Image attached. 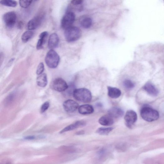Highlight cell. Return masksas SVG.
<instances>
[{
  "label": "cell",
  "mask_w": 164,
  "mask_h": 164,
  "mask_svg": "<svg viewBox=\"0 0 164 164\" xmlns=\"http://www.w3.org/2000/svg\"><path fill=\"white\" fill-rule=\"evenodd\" d=\"M99 122L101 125L104 126H110L114 123L113 118L109 114L101 117Z\"/></svg>",
  "instance_id": "9a60e30c"
},
{
  "label": "cell",
  "mask_w": 164,
  "mask_h": 164,
  "mask_svg": "<svg viewBox=\"0 0 164 164\" xmlns=\"http://www.w3.org/2000/svg\"><path fill=\"white\" fill-rule=\"evenodd\" d=\"M74 98L77 100L84 103L90 102L92 99L90 91L85 88L75 89L73 94Z\"/></svg>",
  "instance_id": "7a4b0ae2"
},
{
  "label": "cell",
  "mask_w": 164,
  "mask_h": 164,
  "mask_svg": "<svg viewBox=\"0 0 164 164\" xmlns=\"http://www.w3.org/2000/svg\"><path fill=\"white\" fill-rule=\"evenodd\" d=\"M59 43V38L57 34L55 33L51 34L48 42V48L51 50H53L57 47Z\"/></svg>",
  "instance_id": "8fae6325"
},
{
  "label": "cell",
  "mask_w": 164,
  "mask_h": 164,
  "mask_svg": "<svg viewBox=\"0 0 164 164\" xmlns=\"http://www.w3.org/2000/svg\"><path fill=\"white\" fill-rule=\"evenodd\" d=\"M109 96L112 99H117L121 94V91L118 89L110 86L108 87Z\"/></svg>",
  "instance_id": "2e32d148"
},
{
  "label": "cell",
  "mask_w": 164,
  "mask_h": 164,
  "mask_svg": "<svg viewBox=\"0 0 164 164\" xmlns=\"http://www.w3.org/2000/svg\"><path fill=\"white\" fill-rule=\"evenodd\" d=\"M0 3L4 6L15 7L17 6V2L11 0H2Z\"/></svg>",
  "instance_id": "603a6c76"
},
{
  "label": "cell",
  "mask_w": 164,
  "mask_h": 164,
  "mask_svg": "<svg viewBox=\"0 0 164 164\" xmlns=\"http://www.w3.org/2000/svg\"><path fill=\"white\" fill-rule=\"evenodd\" d=\"M80 30L75 27H72L65 30L64 36L66 41L69 42H73L78 40L81 37Z\"/></svg>",
  "instance_id": "277c9868"
},
{
  "label": "cell",
  "mask_w": 164,
  "mask_h": 164,
  "mask_svg": "<svg viewBox=\"0 0 164 164\" xmlns=\"http://www.w3.org/2000/svg\"><path fill=\"white\" fill-rule=\"evenodd\" d=\"M78 111L80 114L86 115L92 113L94 111V109L91 105L84 104L79 108Z\"/></svg>",
  "instance_id": "e0dca14e"
},
{
  "label": "cell",
  "mask_w": 164,
  "mask_h": 164,
  "mask_svg": "<svg viewBox=\"0 0 164 164\" xmlns=\"http://www.w3.org/2000/svg\"><path fill=\"white\" fill-rule=\"evenodd\" d=\"M80 24L83 28L85 29H88L91 26L92 24V20L89 17H84L80 20Z\"/></svg>",
  "instance_id": "ffe728a7"
},
{
  "label": "cell",
  "mask_w": 164,
  "mask_h": 164,
  "mask_svg": "<svg viewBox=\"0 0 164 164\" xmlns=\"http://www.w3.org/2000/svg\"><path fill=\"white\" fill-rule=\"evenodd\" d=\"M108 114L113 118H119L123 116L124 111L121 108L114 107L109 109L108 111Z\"/></svg>",
  "instance_id": "4fadbf2b"
},
{
  "label": "cell",
  "mask_w": 164,
  "mask_h": 164,
  "mask_svg": "<svg viewBox=\"0 0 164 164\" xmlns=\"http://www.w3.org/2000/svg\"><path fill=\"white\" fill-rule=\"evenodd\" d=\"M75 89L74 85H71L69 86V87L68 86V87L66 90H67V93L69 94L73 95V93Z\"/></svg>",
  "instance_id": "83f0119b"
},
{
  "label": "cell",
  "mask_w": 164,
  "mask_h": 164,
  "mask_svg": "<svg viewBox=\"0 0 164 164\" xmlns=\"http://www.w3.org/2000/svg\"><path fill=\"white\" fill-rule=\"evenodd\" d=\"M71 3L75 6H78L81 5L83 2L82 0H74L71 1Z\"/></svg>",
  "instance_id": "f1b7e54d"
},
{
  "label": "cell",
  "mask_w": 164,
  "mask_h": 164,
  "mask_svg": "<svg viewBox=\"0 0 164 164\" xmlns=\"http://www.w3.org/2000/svg\"><path fill=\"white\" fill-rule=\"evenodd\" d=\"M84 132L83 131H80V132H79L77 133V135H81V134H84Z\"/></svg>",
  "instance_id": "4dcf8cb0"
},
{
  "label": "cell",
  "mask_w": 164,
  "mask_h": 164,
  "mask_svg": "<svg viewBox=\"0 0 164 164\" xmlns=\"http://www.w3.org/2000/svg\"><path fill=\"white\" fill-rule=\"evenodd\" d=\"M32 2V1H24L20 0L19 1V5L22 7L27 8L31 4Z\"/></svg>",
  "instance_id": "d4e9b609"
},
{
  "label": "cell",
  "mask_w": 164,
  "mask_h": 164,
  "mask_svg": "<svg viewBox=\"0 0 164 164\" xmlns=\"http://www.w3.org/2000/svg\"><path fill=\"white\" fill-rule=\"evenodd\" d=\"M3 18L6 26L9 28H12L16 23L17 16L14 12H9L4 14Z\"/></svg>",
  "instance_id": "8992f818"
},
{
  "label": "cell",
  "mask_w": 164,
  "mask_h": 164,
  "mask_svg": "<svg viewBox=\"0 0 164 164\" xmlns=\"http://www.w3.org/2000/svg\"><path fill=\"white\" fill-rule=\"evenodd\" d=\"M75 19V13L72 11H68L62 17L61 22V27L66 30L72 27Z\"/></svg>",
  "instance_id": "5b68a950"
},
{
  "label": "cell",
  "mask_w": 164,
  "mask_h": 164,
  "mask_svg": "<svg viewBox=\"0 0 164 164\" xmlns=\"http://www.w3.org/2000/svg\"><path fill=\"white\" fill-rule=\"evenodd\" d=\"M123 84L124 87L128 89H132L135 87L134 83L129 80H124Z\"/></svg>",
  "instance_id": "cb8c5ba5"
},
{
  "label": "cell",
  "mask_w": 164,
  "mask_h": 164,
  "mask_svg": "<svg viewBox=\"0 0 164 164\" xmlns=\"http://www.w3.org/2000/svg\"><path fill=\"white\" fill-rule=\"evenodd\" d=\"M60 58L59 55L55 51L50 50L46 54L45 62L49 67L52 69L56 68L59 64Z\"/></svg>",
  "instance_id": "3957f363"
},
{
  "label": "cell",
  "mask_w": 164,
  "mask_h": 164,
  "mask_svg": "<svg viewBox=\"0 0 164 164\" xmlns=\"http://www.w3.org/2000/svg\"><path fill=\"white\" fill-rule=\"evenodd\" d=\"M86 125V123L84 121H80L76 122L66 127L60 132L62 134L63 133L72 131L77 128L83 127Z\"/></svg>",
  "instance_id": "7c38bea8"
},
{
  "label": "cell",
  "mask_w": 164,
  "mask_h": 164,
  "mask_svg": "<svg viewBox=\"0 0 164 164\" xmlns=\"http://www.w3.org/2000/svg\"><path fill=\"white\" fill-rule=\"evenodd\" d=\"M43 18V15H39L35 17L28 22L27 27L30 31L36 29L41 25Z\"/></svg>",
  "instance_id": "9c48e42d"
},
{
  "label": "cell",
  "mask_w": 164,
  "mask_h": 164,
  "mask_svg": "<svg viewBox=\"0 0 164 164\" xmlns=\"http://www.w3.org/2000/svg\"><path fill=\"white\" fill-rule=\"evenodd\" d=\"M50 106V102L48 101H46L44 103L41 105V112L43 113L45 112L48 109Z\"/></svg>",
  "instance_id": "484cf974"
},
{
  "label": "cell",
  "mask_w": 164,
  "mask_h": 164,
  "mask_svg": "<svg viewBox=\"0 0 164 164\" xmlns=\"http://www.w3.org/2000/svg\"><path fill=\"white\" fill-rule=\"evenodd\" d=\"M124 119L126 126L128 128H132L137 120V114L132 110H128L125 115Z\"/></svg>",
  "instance_id": "ba28073f"
},
{
  "label": "cell",
  "mask_w": 164,
  "mask_h": 164,
  "mask_svg": "<svg viewBox=\"0 0 164 164\" xmlns=\"http://www.w3.org/2000/svg\"><path fill=\"white\" fill-rule=\"evenodd\" d=\"M48 33L46 31H43L40 34L39 36V39L38 40L36 46V48L38 50H40L43 48L46 39L48 37Z\"/></svg>",
  "instance_id": "ac0fdd59"
},
{
  "label": "cell",
  "mask_w": 164,
  "mask_h": 164,
  "mask_svg": "<svg viewBox=\"0 0 164 164\" xmlns=\"http://www.w3.org/2000/svg\"><path fill=\"white\" fill-rule=\"evenodd\" d=\"M113 129L112 127H101L99 128L96 131V133L103 135H108Z\"/></svg>",
  "instance_id": "7402d4cb"
},
{
  "label": "cell",
  "mask_w": 164,
  "mask_h": 164,
  "mask_svg": "<svg viewBox=\"0 0 164 164\" xmlns=\"http://www.w3.org/2000/svg\"><path fill=\"white\" fill-rule=\"evenodd\" d=\"M34 32L31 31H28L23 33L22 36V40L23 42L26 43L33 37Z\"/></svg>",
  "instance_id": "44dd1931"
},
{
  "label": "cell",
  "mask_w": 164,
  "mask_h": 164,
  "mask_svg": "<svg viewBox=\"0 0 164 164\" xmlns=\"http://www.w3.org/2000/svg\"><path fill=\"white\" fill-rule=\"evenodd\" d=\"M144 89L149 94L152 96H156L158 94V90L151 83L146 84L144 86Z\"/></svg>",
  "instance_id": "5bb4252c"
},
{
  "label": "cell",
  "mask_w": 164,
  "mask_h": 164,
  "mask_svg": "<svg viewBox=\"0 0 164 164\" xmlns=\"http://www.w3.org/2000/svg\"><path fill=\"white\" fill-rule=\"evenodd\" d=\"M38 85L41 87L44 88L48 84V79L46 75L43 73L39 75L36 80Z\"/></svg>",
  "instance_id": "d6986e66"
},
{
  "label": "cell",
  "mask_w": 164,
  "mask_h": 164,
  "mask_svg": "<svg viewBox=\"0 0 164 164\" xmlns=\"http://www.w3.org/2000/svg\"><path fill=\"white\" fill-rule=\"evenodd\" d=\"M36 137L34 136H29L26 137L25 139L27 140H32L36 138Z\"/></svg>",
  "instance_id": "f546056e"
},
{
  "label": "cell",
  "mask_w": 164,
  "mask_h": 164,
  "mask_svg": "<svg viewBox=\"0 0 164 164\" xmlns=\"http://www.w3.org/2000/svg\"><path fill=\"white\" fill-rule=\"evenodd\" d=\"M63 106L66 111L71 113L75 112L79 108L78 103L71 99H69L64 102Z\"/></svg>",
  "instance_id": "30bf717a"
},
{
  "label": "cell",
  "mask_w": 164,
  "mask_h": 164,
  "mask_svg": "<svg viewBox=\"0 0 164 164\" xmlns=\"http://www.w3.org/2000/svg\"><path fill=\"white\" fill-rule=\"evenodd\" d=\"M44 70V65L42 62L40 63L38 65L36 71V74L39 75L43 74Z\"/></svg>",
  "instance_id": "4316f807"
},
{
  "label": "cell",
  "mask_w": 164,
  "mask_h": 164,
  "mask_svg": "<svg viewBox=\"0 0 164 164\" xmlns=\"http://www.w3.org/2000/svg\"><path fill=\"white\" fill-rule=\"evenodd\" d=\"M142 118L145 121L152 122L157 120L159 114L156 110L148 106L143 107L140 111Z\"/></svg>",
  "instance_id": "6da1fadb"
},
{
  "label": "cell",
  "mask_w": 164,
  "mask_h": 164,
  "mask_svg": "<svg viewBox=\"0 0 164 164\" xmlns=\"http://www.w3.org/2000/svg\"><path fill=\"white\" fill-rule=\"evenodd\" d=\"M52 87L56 91L62 92L66 91L68 86L64 80L61 78H57L53 82Z\"/></svg>",
  "instance_id": "52a82bcc"
}]
</instances>
